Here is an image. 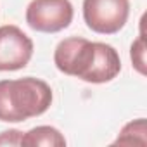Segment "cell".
<instances>
[{"mask_svg": "<svg viewBox=\"0 0 147 147\" xmlns=\"http://www.w3.org/2000/svg\"><path fill=\"white\" fill-rule=\"evenodd\" d=\"M54 62L61 73L87 83H107L121 71V59L114 47L80 36L61 40L54 52Z\"/></svg>", "mask_w": 147, "mask_h": 147, "instance_id": "1", "label": "cell"}, {"mask_svg": "<svg viewBox=\"0 0 147 147\" xmlns=\"http://www.w3.org/2000/svg\"><path fill=\"white\" fill-rule=\"evenodd\" d=\"M33 55L31 38L18 26H0V71H18L28 66Z\"/></svg>", "mask_w": 147, "mask_h": 147, "instance_id": "5", "label": "cell"}, {"mask_svg": "<svg viewBox=\"0 0 147 147\" xmlns=\"http://www.w3.org/2000/svg\"><path fill=\"white\" fill-rule=\"evenodd\" d=\"M75 16L69 0H31L26 9V23L40 33H57L67 28Z\"/></svg>", "mask_w": 147, "mask_h": 147, "instance_id": "4", "label": "cell"}, {"mask_svg": "<svg viewBox=\"0 0 147 147\" xmlns=\"http://www.w3.org/2000/svg\"><path fill=\"white\" fill-rule=\"evenodd\" d=\"M130 0H83V19L99 35H114L128 21Z\"/></svg>", "mask_w": 147, "mask_h": 147, "instance_id": "3", "label": "cell"}, {"mask_svg": "<svg viewBox=\"0 0 147 147\" xmlns=\"http://www.w3.org/2000/svg\"><path fill=\"white\" fill-rule=\"evenodd\" d=\"M52 104V88L38 78L0 80V121L19 123L43 114Z\"/></svg>", "mask_w": 147, "mask_h": 147, "instance_id": "2", "label": "cell"}, {"mask_svg": "<svg viewBox=\"0 0 147 147\" xmlns=\"http://www.w3.org/2000/svg\"><path fill=\"white\" fill-rule=\"evenodd\" d=\"M123 144V145H145L147 144V137H145V119L138 118L135 121L126 123L118 138L114 140V145Z\"/></svg>", "mask_w": 147, "mask_h": 147, "instance_id": "7", "label": "cell"}, {"mask_svg": "<svg viewBox=\"0 0 147 147\" xmlns=\"http://www.w3.org/2000/svg\"><path fill=\"white\" fill-rule=\"evenodd\" d=\"M21 145H45V147H64L66 145V138L64 135L54 128V126H36V128H31L30 131H26L23 137H21Z\"/></svg>", "mask_w": 147, "mask_h": 147, "instance_id": "6", "label": "cell"}, {"mask_svg": "<svg viewBox=\"0 0 147 147\" xmlns=\"http://www.w3.org/2000/svg\"><path fill=\"white\" fill-rule=\"evenodd\" d=\"M23 131L19 130H7L0 133V145H21Z\"/></svg>", "mask_w": 147, "mask_h": 147, "instance_id": "9", "label": "cell"}, {"mask_svg": "<svg viewBox=\"0 0 147 147\" xmlns=\"http://www.w3.org/2000/svg\"><path fill=\"white\" fill-rule=\"evenodd\" d=\"M130 57H131L133 67L144 76V75H145V38H144L142 33H140V36L131 43Z\"/></svg>", "mask_w": 147, "mask_h": 147, "instance_id": "8", "label": "cell"}]
</instances>
